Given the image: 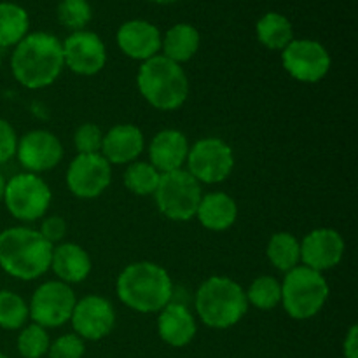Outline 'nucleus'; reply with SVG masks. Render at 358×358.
<instances>
[{
    "instance_id": "nucleus-1",
    "label": "nucleus",
    "mask_w": 358,
    "mask_h": 358,
    "mask_svg": "<svg viewBox=\"0 0 358 358\" xmlns=\"http://www.w3.org/2000/svg\"><path fill=\"white\" fill-rule=\"evenodd\" d=\"M65 69L62 41L48 31L28 34L10 56V70L27 90H42L55 83Z\"/></svg>"
},
{
    "instance_id": "nucleus-2",
    "label": "nucleus",
    "mask_w": 358,
    "mask_h": 358,
    "mask_svg": "<svg viewBox=\"0 0 358 358\" xmlns=\"http://www.w3.org/2000/svg\"><path fill=\"white\" fill-rule=\"evenodd\" d=\"M115 292L121 303L138 313H159L173 297V282L156 262L140 261L126 266L117 276Z\"/></svg>"
},
{
    "instance_id": "nucleus-3",
    "label": "nucleus",
    "mask_w": 358,
    "mask_h": 358,
    "mask_svg": "<svg viewBox=\"0 0 358 358\" xmlns=\"http://www.w3.org/2000/svg\"><path fill=\"white\" fill-rule=\"evenodd\" d=\"M52 245L31 227H7L0 233V268L9 276L31 282L51 269Z\"/></svg>"
},
{
    "instance_id": "nucleus-4",
    "label": "nucleus",
    "mask_w": 358,
    "mask_h": 358,
    "mask_svg": "<svg viewBox=\"0 0 358 358\" xmlns=\"http://www.w3.org/2000/svg\"><path fill=\"white\" fill-rule=\"evenodd\" d=\"M136 84L140 94L157 110H177L189 96V79L184 69L163 55L140 65Z\"/></svg>"
},
{
    "instance_id": "nucleus-5",
    "label": "nucleus",
    "mask_w": 358,
    "mask_h": 358,
    "mask_svg": "<svg viewBox=\"0 0 358 358\" xmlns=\"http://www.w3.org/2000/svg\"><path fill=\"white\" fill-rule=\"evenodd\" d=\"M196 311L206 327L229 329L245 317L248 310L243 287L227 276H210L196 292Z\"/></svg>"
},
{
    "instance_id": "nucleus-6",
    "label": "nucleus",
    "mask_w": 358,
    "mask_h": 358,
    "mask_svg": "<svg viewBox=\"0 0 358 358\" xmlns=\"http://www.w3.org/2000/svg\"><path fill=\"white\" fill-rule=\"evenodd\" d=\"M329 294L331 289L325 276L306 266L290 269L282 282L283 310L294 320H310L320 313Z\"/></svg>"
},
{
    "instance_id": "nucleus-7",
    "label": "nucleus",
    "mask_w": 358,
    "mask_h": 358,
    "mask_svg": "<svg viewBox=\"0 0 358 358\" xmlns=\"http://www.w3.org/2000/svg\"><path fill=\"white\" fill-rule=\"evenodd\" d=\"M154 198L157 210L166 219L185 222L196 217V210L203 198L201 184L187 170L170 171L161 175Z\"/></svg>"
},
{
    "instance_id": "nucleus-8",
    "label": "nucleus",
    "mask_w": 358,
    "mask_h": 358,
    "mask_svg": "<svg viewBox=\"0 0 358 358\" xmlns=\"http://www.w3.org/2000/svg\"><path fill=\"white\" fill-rule=\"evenodd\" d=\"M51 189L35 173L14 175L6 184L3 203L14 219L31 222L48 212L51 205Z\"/></svg>"
},
{
    "instance_id": "nucleus-9",
    "label": "nucleus",
    "mask_w": 358,
    "mask_h": 358,
    "mask_svg": "<svg viewBox=\"0 0 358 358\" xmlns=\"http://www.w3.org/2000/svg\"><path fill=\"white\" fill-rule=\"evenodd\" d=\"M187 171L199 184H220L234 168V154L227 142L208 136L201 138L189 149Z\"/></svg>"
},
{
    "instance_id": "nucleus-10",
    "label": "nucleus",
    "mask_w": 358,
    "mask_h": 358,
    "mask_svg": "<svg viewBox=\"0 0 358 358\" xmlns=\"http://www.w3.org/2000/svg\"><path fill=\"white\" fill-rule=\"evenodd\" d=\"M76 303L77 297L72 287L59 280H51L37 287L28 304V311L34 324L44 329H58L70 322Z\"/></svg>"
},
{
    "instance_id": "nucleus-11",
    "label": "nucleus",
    "mask_w": 358,
    "mask_h": 358,
    "mask_svg": "<svg viewBox=\"0 0 358 358\" xmlns=\"http://www.w3.org/2000/svg\"><path fill=\"white\" fill-rule=\"evenodd\" d=\"M331 55L324 44L311 38H294L282 51V65L296 80L313 84L331 70Z\"/></svg>"
},
{
    "instance_id": "nucleus-12",
    "label": "nucleus",
    "mask_w": 358,
    "mask_h": 358,
    "mask_svg": "<svg viewBox=\"0 0 358 358\" xmlns=\"http://www.w3.org/2000/svg\"><path fill=\"white\" fill-rule=\"evenodd\" d=\"M112 166L101 154H77L66 170V185L80 199H93L110 185Z\"/></svg>"
},
{
    "instance_id": "nucleus-13",
    "label": "nucleus",
    "mask_w": 358,
    "mask_h": 358,
    "mask_svg": "<svg viewBox=\"0 0 358 358\" xmlns=\"http://www.w3.org/2000/svg\"><path fill=\"white\" fill-rule=\"evenodd\" d=\"M63 45V62L77 76H96L107 63V48L94 31H72Z\"/></svg>"
},
{
    "instance_id": "nucleus-14",
    "label": "nucleus",
    "mask_w": 358,
    "mask_h": 358,
    "mask_svg": "<svg viewBox=\"0 0 358 358\" xmlns=\"http://www.w3.org/2000/svg\"><path fill=\"white\" fill-rule=\"evenodd\" d=\"M70 324L73 334L86 341H100L107 338L115 325V311L110 301L101 296H86L73 306Z\"/></svg>"
},
{
    "instance_id": "nucleus-15",
    "label": "nucleus",
    "mask_w": 358,
    "mask_h": 358,
    "mask_svg": "<svg viewBox=\"0 0 358 358\" xmlns=\"http://www.w3.org/2000/svg\"><path fill=\"white\" fill-rule=\"evenodd\" d=\"M16 157L28 173L38 175L58 166L63 157V145L55 133L34 129L17 140Z\"/></svg>"
},
{
    "instance_id": "nucleus-16",
    "label": "nucleus",
    "mask_w": 358,
    "mask_h": 358,
    "mask_svg": "<svg viewBox=\"0 0 358 358\" xmlns=\"http://www.w3.org/2000/svg\"><path fill=\"white\" fill-rule=\"evenodd\" d=\"M345 257V240L336 229L320 227L301 241V262L306 268L324 273L336 268Z\"/></svg>"
},
{
    "instance_id": "nucleus-17",
    "label": "nucleus",
    "mask_w": 358,
    "mask_h": 358,
    "mask_svg": "<svg viewBox=\"0 0 358 358\" xmlns=\"http://www.w3.org/2000/svg\"><path fill=\"white\" fill-rule=\"evenodd\" d=\"M115 41L128 58L143 63L159 55L163 37L156 24L145 20H129L119 27Z\"/></svg>"
},
{
    "instance_id": "nucleus-18",
    "label": "nucleus",
    "mask_w": 358,
    "mask_h": 358,
    "mask_svg": "<svg viewBox=\"0 0 358 358\" xmlns=\"http://www.w3.org/2000/svg\"><path fill=\"white\" fill-rule=\"evenodd\" d=\"M189 145L187 136L178 129H163L156 133L150 140L149 159L150 164L163 173L182 170L184 163L187 161Z\"/></svg>"
},
{
    "instance_id": "nucleus-19",
    "label": "nucleus",
    "mask_w": 358,
    "mask_h": 358,
    "mask_svg": "<svg viewBox=\"0 0 358 358\" xmlns=\"http://www.w3.org/2000/svg\"><path fill=\"white\" fill-rule=\"evenodd\" d=\"M145 149V136L135 124H115L103 135L101 156L110 164H129Z\"/></svg>"
},
{
    "instance_id": "nucleus-20",
    "label": "nucleus",
    "mask_w": 358,
    "mask_h": 358,
    "mask_svg": "<svg viewBox=\"0 0 358 358\" xmlns=\"http://www.w3.org/2000/svg\"><path fill=\"white\" fill-rule=\"evenodd\" d=\"M198 325L191 311L180 303H168L157 317V334L166 345L184 348L194 339Z\"/></svg>"
},
{
    "instance_id": "nucleus-21",
    "label": "nucleus",
    "mask_w": 358,
    "mask_h": 358,
    "mask_svg": "<svg viewBox=\"0 0 358 358\" xmlns=\"http://www.w3.org/2000/svg\"><path fill=\"white\" fill-rule=\"evenodd\" d=\"M91 257L80 245L77 243H59L52 248L51 269L59 282L80 283L90 276Z\"/></svg>"
},
{
    "instance_id": "nucleus-22",
    "label": "nucleus",
    "mask_w": 358,
    "mask_h": 358,
    "mask_svg": "<svg viewBox=\"0 0 358 358\" xmlns=\"http://www.w3.org/2000/svg\"><path fill=\"white\" fill-rule=\"evenodd\" d=\"M196 217L205 229L226 231L236 222L238 205L226 192H208L203 194Z\"/></svg>"
},
{
    "instance_id": "nucleus-23",
    "label": "nucleus",
    "mask_w": 358,
    "mask_h": 358,
    "mask_svg": "<svg viewBox=\"0 0 358 358\" xmlns=\"http://www.w3.org/2000/svg\"><path fill=\"white\" fill-rule=\"evenodd\" d=\"M199 44H201V37L196 27L189 23H177L164 34L161 49H163V56L180 65L194 58Z\"/></svg>"
},
{
    "instance_id": "nucleus-24",
    "label": "nucleus",
    "mask_w": 358,
    "mask_h": 358,
    "mask_svg": "<svg viewBox=\"0 0 358 358\" xmlns=\"http://www.w3.org/2000/svg\"><path fill=\"white\" fill-rule=\"evenodd\" d=\"M257 41L271 51H283L294 41V28L289 17L280 13H266L255 24Z\"/></svg>"
},
{
    "instance_id": "nucleus-25",
    "label": "nucleus",
    "mask_w": 358,
    "mask_h": 358,
    "mask_svg": "<svg viewBox=\"0 0 358 358\" xmlns=\"http://www.w3.org/2000/svg\"><path fill=\"white\" fill-rule=\"evenodd\" d=\"M30 17L21 6L0 2V49L14 48L28 35Z\"/></svg>"
},
{
    "instance_id": "nucleus-26",
    "label": "nucleus",
    "mask_w": 358,
    "mask_h": 358,
    "mask_svg": "<svg viewBox=\"0 0 358 358\" xmlns=\"http://www.w3.org/2000/svg\"><path fill=\"white\" fill-rule=\"evenodd\" d=\"M266 254L276 269L289 273L290 269L301 266V241L292 233L280 231L269 238Z\"/></svg>"
},
{
    "instance_id": "nucleus-27",
    "label": "nucleus",
    "mask_w": 358,
    "mask_h": 358,
    "mask_svg": "<svg viewBox=\"0 0 358 358\" xmlns=\"http://www.w3.org/2000/svg\"><path fill=\"white\" fill-rule=\"evenodd\" d=\"M161 173L145 161H133L124 171V185L136 196L154 194L159 184Z\"/></svg>"
},
{
    "instance_id": "nucleus-28",
    "label": "nucleus",
    "mask_w": 358,
    "mask_h": 358,
    "mask_svg": "<svg viewBox=\"0 0 358 358\" xmlns=\"http://www.w3.org/2000/svg\"><path fill=\"white\" fill-rule=\"evenodd\" d=\"M30 318L28 303L13 290H0V327L20 331Z\"/></svg>"
},
{
    "instance_id": "nucleus-29",
    "label": "nucleus",
    "mask_w": 358,
    "mask_h": 358,
    "mask_svg": "<svg viewBox=\"0 0 358 358\" xmlns=\"http://www.w3.org/2000/svg\"><path fill=\"white\" fill-rule=\"evenodd\" d=\"M248 304L262 311H269L282 303V283L275 276H259L250 283L247 292Z\"/></svg>"
},
{
    "instance_id": "nucleus-30",
    "label": "nucleus",
    "mask_w": 358,
    "mask_h": 358,
    "mask_svg": "<svg viewBox=\"0 0 358 358\" xmlns=\"http://www.w3.org/2000/svg\"><path fill=\"white\" fill-rule=\"evenodd\" d=\"M51 339H49L48 329L37 324L24 325L17 336L16 348L23 358H42L48 355Z\"/></svg>"
},
{
    "instance_id": "nucleus-31",
    "label": "nucleus",
    "mask_w": 358,
    "mask_h": 358,
    "mask_svg": "<svg viewBox=\"0 0 358 358\" xmlns=\"http://www.w3.org/2000/svg\"><path fill=\"white\" fill-rule=\"evenodd\" d=\"M58 21L72 31L84 30L87 23L93 17V9H91L87 0H62L58 3Z\"/></svg>"
},
{
    "instance_id": "nucleus-32",
    "label": "nucleus",
    "mask_w": 358,
    "mask_h": 358,
    "mask_svg": "<svg viewBox=\"0 0 358 358\" xmlns=\"http://www.w3.org/2000/svg\"><path fill=\"white\" fill-rule=\"evenodd\" d=\"M101 143H103V133L100 126L93 122H84L76 129L73 135V145L79 154H100Z\"/></svg>"
},
{
    "instance_id": "nucleus-33",
    "label": "nucleus",
    "mask_w": 358,
    "mask_h": 358,
    "mask_svg": "<svg viewBox=\"0 0 358 358\" xmlns=\"http://www.w3.org/2000/svg\"><path fill=\"white\" fill-rule=\"evenodd\" d=\"M86 346L77 334H63L51 343L49 358H83Z\"/></svg>"
},
{
    "instance_id": "nucleus-34",
    "label": "nucleus",
    "mask_w": 358,
    "mask_h": 358,
    "mask_svg": "<svg viewBox=\"0 0 358 358\" xmlns=\"http://www.w3.org/2000/svg\"><path fill=\"white\" fill-rule=\"evenodd\" d=\"M17 135L13 126L0 117V164L7 163L16 156L17 149Z\"/></svg>"
},
{
    "instance_id": "nucleus-35",
    "label": "nucleus",
    "mask_w": 358,
    "mask_h": 358,
    "mask_svg": "<svg viewBox=\"0 0 358 358\" xmlns=\"http://www.w3.org/2000/svg\"><path fill=\"white\" fill-rule=\"evenodd\" d=\"M38 233H41L42 236H44L45 240L55 247V243H59L66 234L65 219H62V217L58 215L48 217V219L42 220V226L41 229H38Z\"/></svg>"
},
{
    "instance_id": "nucleus-36",
    "label": "nucleus",
    "mask_w": 358,
    "mask_h": 358,
    "mask_svg": "<svg viewBox=\"0 0 358 358\" xmlns=\"http://www.w3.org/2000/svg\"><path fill=\"white\" fill-rule=\"evenodd\" d=\"M343 353L345 358H358V327L352 325L343 343Z\"/></svg>"
},
{
    "instance_id": "nucleus-37",
    "label": "nucleus",
    "mask_w": 358,
    "mask_h": 358,
    "mask_svg": "<svg viewBox=\"0 0 358 358\" xmlns=\"http://www.w3.org/2000/svg\"><path fill=\"white\" fill-rule=\"evenodd\" d=\"M6 184H7L6 177H3L2 171H0V203L3 201V192H6Z\"/></svg>"
},
{
    "instance_id": "nucleus-38",
    "label": "nucleus",
    "mask_w": 358,
    "mask_h": 358,
    "mask_svg": "<svg viewBox=\"0 0 358 358\" xmlns=\"http://www.w3.org/2000/svg\"><path fill=\"white\" fill-rule=\"evenodd\" d=\"M149 2H154V3H161V6H166V3H173V2H178V0H149Z\"/></svg>"
},
{
    "instance_id": "nucleus-39",
    "label": "nucleus",
    "mask_w": 358,
    "mask_h": 358,
    "mask_svg": "<svg viewBox=\"0 0 358 358\" xmlns=\"http://www.w3.org/2000/svg\"><path fill=\"white\" fill-rule=\"evenodd\" d=\"M2 59H3V56H2V49H0V66H2Z\"/></svg>"
},
{
    "instance_id": "nucleus-40",
    "label": "nucleus",
    "mask_w": 358,
    "mask_h": 358,
    "mask_svg": "<svg viewBox=\"0 0 358 358\" xmlns=\"http://www.w3.org/2000/svg\"><path fill=\"white\" fill-rule=\"evenodd\" d=\"M0 358H9V357H7L6 353H2V352H0Z\"/></svg>"
}]
</instances>
